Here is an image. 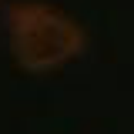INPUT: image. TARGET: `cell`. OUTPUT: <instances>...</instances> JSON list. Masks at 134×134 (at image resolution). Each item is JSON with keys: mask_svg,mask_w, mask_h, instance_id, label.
Here are the masks:
<instances>
[{"mask_svg": "<svg viewBox=\"0 0 134 134\" xmlns=\"http://www.w3.org/2000/svg\"><path fill=\"white\" fill-rule=\"evenodd\" d=\"M84 27L47 3H20L10 10V50L30 74H47L84 54Z\"/></svg>", "mask_w": 134, "mask_h": 134, "instance_id": "cell-1", "label": "cell"}]
</instances>
